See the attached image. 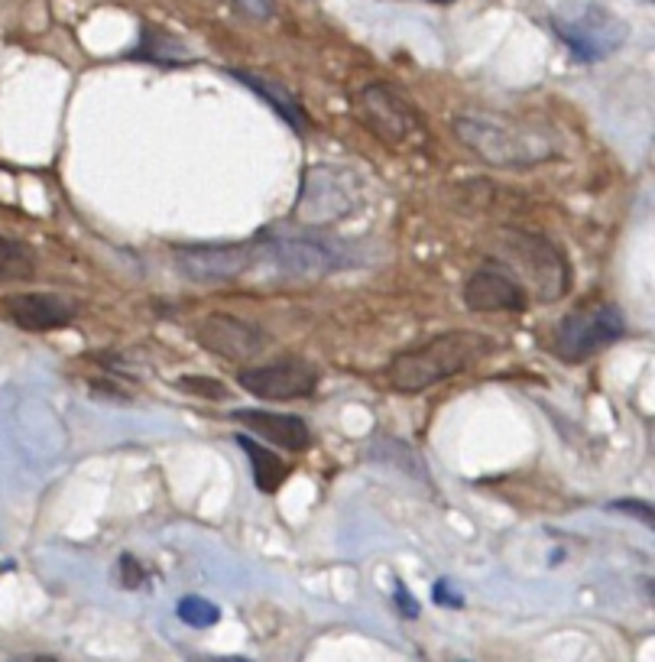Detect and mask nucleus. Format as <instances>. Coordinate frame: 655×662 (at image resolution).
<instances>
[{
    "label": "nucleus",
    "mask_w": 655,
    "mask_h": 662,
    "mask_svg": "<svg viewBox=\"0 0 655 662\" xmlns=\"http://www.w3.org/2000/svg\"><path fill=\"white\" fill-rule=\"evenodd\" d=\"M360 205V189L351 172L331 169V166H315L305 172L299 205L292 211V218L305 228H325L347 218Z\"/></svg>",
    "instance_id": "nucleus-5"
},
{
    "label": "nucleus",
    "mask_w": 655,
    "mask_h": 662,
    "mask_svg": "<svg viewBox=\"0 0 655 662\" xmlns=\"http://www.w3.org/2000/svg\"><path fill=\"white\" fill-rule=\"evenodd\" d=\"M552 26L561 36V43L571 49V56L581 62L613 56L626 43V33H630L626 23H620L604 7H581L568 13V17H552Z\"/></svg>",
    "instance_id": "nucleus-6"
},
{
    "label": "nucleus",
    "mask_w": 655,
    "mask_h": 662,
    "mask_svg": "<svg viewBox=\"0 0 655 662\" xmlns=\"http://www.w3.org/2000/svg\"><path fill=\"white\" fill-rule=\"evenodd\" d=\"M13 662H56V656H20Z\"/></svg>",
    "instance_id": "nucleus-27"
},
{
    "label": "nucleus",
    "mask_w": 655,
    "mask_h": 662,
    "mask_svg": "<svg viewBox=\"0 0 655 662\" xmlns=\"http://www.w3.org/2000/svg\"><path fill=\"white\" fill-rule=\"evenodd\" d=\"M270 257L296 276H325L354 263L347 257V244L325 234H273Z\"/></svg>",
    "instance_id": "nucleus-7"
},
{
    "label": "nucleus",
    "mask_w": 655,
    "mask_h": 662,
    "mask_svg": "<svg viewBox=\"0 0 655 662\" xmlns=\"http://www.w3.org/2000/svg\"><path fill=\"white\" fill-rule=\"evenodd\" d=\"M176 263L195 283H224L247 273L253 250L247 244H192L176 247Z\"/></svg>",
    "instance_id": "nucleus-11"
},
{
    "label": "nucleus",
    "mask_w": 655,
    "mask_h": 662,
    "mask_svg": "<svg viewBox=\"0 0 655 662\" xmlns=\"http://www.w3.org/2000/svg\"><path fill=\"white\" fill-rule=\"evenodd\" d=\"M137 59H150L159 65H179V62H189L192 52L163 30H143V43L137 49Z\"/></svg>",
    "instance_id": "nucleus-17"
},
{
    "label": "nucleus",
    "mask_w": 655,
    "mask_h": 662,
    "mask_svg": "<svg viewBox=\"0 0 655 662\" xmlns=\"http://www.w3.org/2000/svg\"><path fill=\"white\" fill-rule=\"evenodd\" d=\"M231 75L237 78L240 85H247L253 95H260L270 108L283 117L286 124H292L296 130H305L309 127V114L302 111V104H299V98L292 95V91L286 88V85H279V82H273V78H266V75H257V72H247V69H231Z\"/></svg>",
    "instance_id": "nucleus-15"
},
{
    "label": "nucleus",
    "mask_w": 655,
    "mask_h": 662,
    "mask_svg": "<svg viewBox=\"0 0 655 662\" xmlns=\"http://www.w3.org/2000/svg\"><path fill=\"white\" fill-rule=\"evenodd\" d=\"M198 344L224 357V361H247V357H257L266 348V335L257 325H247L234 315H208L198 325Z\"/></svg>",
    "instance_id": "nucleus-12"
},
{
    "label": "nucleus",
    "mask_w": 655,
    "mask_h": 662,
    "mask_svg": "<svg viewBox=\"0 0 655 662\" xmlns=\"http://www.w3.org/2000/svg\"><path fill=\"white\" fill-rule=\"evenodd\" d=\"M490 351L493 341L487 335H480V331H464V328L441 331V335L419 344V348L396 354L390 367H386V380L399 393H419L448 377L464 374L467 367L484 361Z\"/></svg>",
    "instance_id": "nucleus-2"
},
{
    "label": "nucleus",
    "mask_w": 655,
    "mask_h": 662,
    "mask_svg": "<svg viewBox=\"0 0 655 662\" xmlns=\"http://www.w3.org/2000/svg\"><path fill=\"white\" fill-rule=\"evenodd\" d=\"M237 445L247 452L250 468H253V478H257V487H260V491L276 494L279 487H283V481L289 478V471H292V468L286 465V461H279V458L270 452V448H263V445H257L253 439H247V435H240Z\"/></svg>",
    "instance_id": "nucleus-16"
},
{
    "label": "nucleus",
    "mask_w": 655,
    "mask_h": 662,
    "mask_svg": "<svg viewBox=\"0 0 655 662\" xmlns=\"http://www.w3.org/2000/svg\"><path fill=\"white\" fill-rule=\"evenodd\" d=\"M393 588H396V591H393V598H396V607H399V614H403L406 620H416V617H419V601L412 598V594L406 591V585H403V581H396Z\"/></svg>",
    "instance_id": "nucleus-21"
},
{
    "label": "nucleus",
    "mask_w": 655,
    "mask_h": 662,
    "mask_svg": "<svg viewBox=\"0 0 655 662\" xmlns=\"http://www.w3.org/2000/svg\"><path fill=\"white\" fill-rule=\"evenodd\" d=\"M7 319L23 331H56L72 325L75 302L52 293H23L4 302Z\"/></svg>",
    "instance_id": "nucleus-13"
},
{
    "label": "nucleus",
    "mask_w": 655,
    "mask_h": 662,
    "mask_svg": "<svg viewBox=\"0 0 655 662\" xmlns=\"http://www.w3.org/2000/svg\"><path fill=\"white\" fill-rule=\"evenodd\" d=\"M179 617H182L189 627L205 630V627H215L218 620H221V607L211 604V601H205V598H198V594H189V598L179 601Z\"/></svg>",
    "instance_id": "nucleus-19"
},
{
    "label": "nucleus",
    "mask_w": 655,
    "mask_h": 662,
    "mask_svg": "<svg viewBox=\"0 0 655 662\" xmlns=\"http://www.w3.org/2000/svg\"><path fill=\"white\" fill-rule=\"evenodd\" d=\"M354 114H357V121L390 150L412 147V143L425 140V127H422V117L416 114V108H412L396 88L383 85V82H373V85L357 91Z\"/></svg>",
    "instance_id": "nucleus-3"
},
{
    "label": "nucleus",
    "mask_w": 655,
    "mask_h": 662,
    "mask_svg": "<svg viewBox=\"0 0 655 662\" xmlns=\"http://www.w3.org/2000/svg\"><path fill=\"white\" fill-rule=\"evenodd\" d=\"M506 254L529 276L539 299H558L568 289V263L558 250L539 234H510L506 237Z\"/></svg>",
    "instance_id": "nucleus-9"
},
{
    "label": "nucleus",
    "mask_w": 655,
    "mask_h": 662,
    "mask_svg": "<svg viewBox=\"0 0 655 662\" xmlns=\"http://www.w3.org/2000/svg\"><path fill=\"white\" fill-rule=\"evenodd\" d=\"M454 137L471 150L477 160L500 169L539 166L558 156V140L552 130L539 124H523L503 114L467 111L454 117Z\"/></svg>",
    "instance_id": "nucleus-1"
},
{
    "label": "nucleus",
    "mask_w": 655,
    "mask_h": 662,
    "mask_svg": "<svg viewBox=\"0 0 655 662\" xmlns=\"http://www.w3.org/2000/svg\"><path fill=\"white\" fill-rule=\"evenodd\" d=\"M464 306L471 312H526L529 293L503 263H484L464 280Z\"/></svg>",
    "instance_id": "nucleus-10"
},
{
    "label": "nucleus",
    "mask_w": 655,
    "mask_h": 662,
    "mask_svg": "<svg viewBox=\"0 0 655 662\" xmlns=\"http://www.w3.org/2000/svg\"><path fill=\"white\" fill-rule=\"evenodd\" d=\"M33 273V250L10 237H0V283L26 280Z\"/></svg>",
    "instance_id": "nucleus-18"
},
{
    "label": "nucleus",
    "mask_w": 655,
    "mask_h": 662,
    "mask_svg": "<svg viewBox=\"0 0 655 662\" xmlns=\"http://www.w3.org/2000/svg\"><path fill=\"white\" fill-rule=\"evenodd\" d=\"M435 4H451V0H435Z\"/></svg>",
    "instance_id": "nucleus-28"
},
{
    "label": "nucleus",
    "mask_w": 655,
    "mask_h": 662,
    "mask_svg": "<svg viewBox=\"0 0 655 662\" xmlns=\"http://www.w3.org/2000/svg\"><path fill=\"white\" fill-rule=\"evenodd\" d=\"M120 572H124V588H140L143 585V568L133 555H120Z\"/></svg>",
    "instance_id": "nucleus-23"
},
{
    "label": "nucleus",
    "mask_w": 655,
    "mask_h": 662,
    "mask_svg": "<svg viewBox=\"0 0 655 662\" xmlns=\"http://www.w3.org/2000/svg\"><path fill=\"white\" fill-rule=\"evenodd\" d=\"M435 604H441V607H461L464 598H461V594H454V588L448 585V581H438V585H435Z\"/></svg>",
    "instance_id": "nucleus-24"
},
{
    "label": "nucleus",
    "mask_w": 655,
    "mask_h": 662,
    "mask_svg": "<svg viewBox=\"0 0 655 662\" xmlns=\"http://www.w3.org/2000/svg\"><path fill=\"white\" fill-rule=\"evenodd\" d=\"M234 419L247 426L263 442H273L289 452H305L312 445V432L299 416L289 413H266V409H234Z\"/></svg>",
    "instance_id": "nucleus-14"
},
{
    "label": "nucleus",
    "mask_w": 655,
    "mask_h": 662,
    "mask_svg": "<svg viewBox=\"0 0 655 662\" xmlns=\"http://www.w3.org/2000/svg\"><path fill=\"white\" fill-rule=\"evenodd\" d=\"M240 13H247L253 20H266L273 17V0H234Z\"/></svg>",
    "instance_id": "nucleus-22"
},
{
    "label": "nucleus",
    "mask_w": 655,
    "mask_h": 662,
    "mask_svg": "<svg viewBox=\"0 0 655 662\" xmlns=\"http://www.w3.org/2000/svg\"><path fill=\"white\" fill-rule=\"evenodd\" d=\"M318 367L305 357H279V361L244 367L237 383L260 400H302L318 390Z\"/></svg>",
    "instance_id": "nucleus-8"
},
{
    "label": "nucleus",
    "mask_w": 655,
    "mask_h": 662,
    "mask_svg": "<svg viewBox=\"0 0 655 662\" xmlns=\"http://www.w3.org/2000/svg\"><path fill=\"white\" fill-rule=\"evenodd\" d=\"M195 662H247L240 656H211V659H195Z\"/></svg>",
    "instance_id": "nucleus-26"
},
{
    "label": "nucleus",
    "mask_w": 655,
    "mask_h": 662,
    "mask_svg": "<svg viewBox=\"0 0 655 662\" xmlns=\"http://www.w3.org/2000/svg\"><path fill=\"white\" fill-rule=\"evenodd\" d=\"M626 335V322L617 306H591L568 312L552 335V354L565 364H584Z\"/></svg>",
    "instance_id": "nucleus-4"
},
{
    "label": "nucleus",
    "mask_w": 655,
    "mask_h": 662,
    "mask_svg": "<svg viewBox=\"0 0 655 662\" xmlns=\"http://www.w3.org/2000/svg\"><path fill=\"white\" fill-rule=\"evenodd\" d=\"M613 510H633V513L639 516V520L652 526V507H649V503H639V500H617V503H613Z\"/></svg>",
    "instance_id": "nucleus-25"
},
{
    "label": "nucleus",
    "mask_w": 655,
    "mask_h": 662,
    "mask_svg": "<svg viewBox=\"0 0 655 662\" xmlns=\"http://www.w3.org/2000/svg\"><path fill=\"white\" fill-rule=\"evenodd\" d=\"M176 387L185 390V393L205 396V400H227V387L215 377H179Z\"/></svg>",
    "instance_id": "nucleus-20"
}]
</instances>
